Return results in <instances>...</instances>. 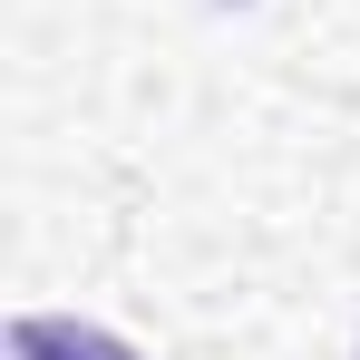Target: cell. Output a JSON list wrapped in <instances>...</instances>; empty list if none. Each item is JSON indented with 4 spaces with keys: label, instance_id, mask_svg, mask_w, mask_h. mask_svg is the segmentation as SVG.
<instances>
[{
    "label": "cell",
    "instance_id": "6da1fadb",
    "mask_svg": "<svg viewBox=\"0 0 360 360\" xmlns=\"http://www.w3.org/2000/svg\"><path fill=\"white\" fill-rule=\"evenodd\" d=\"M10 360H136L117 331L98 321H68V311H20L10 321Z\"/></svg>",
    "mask_w": 360,
    "mask_h": 360
}]
</instances>
